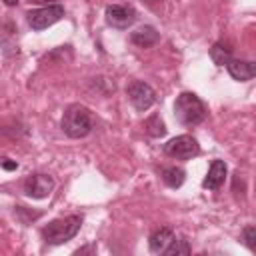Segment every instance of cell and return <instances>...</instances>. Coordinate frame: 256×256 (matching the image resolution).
I'll return each instance as SVG.
<instances>
[{
	"instance_id": "cell-13",
	"label": "cell",
	"mask_w": 256,
	"mask_h": 256,
	"mask_svg": "<svg viewBox=\"0 0 256 256\" xmlns=\"http://www.w3.org/2000/svg\"><path fill=\"white\" fill-rule=\"evenodd\" d=\"M162 180L170 188H178L184 182V170L182 168H176V166H168V168L162 170Z\"/></svg>"
},
{
	"instance_id": "cell-2",
	"label": "cell",
	"mask_w": 256,
	"mask_h": 256,
	"mask_svg": "<svg viewBox=\"0 0 256 256\" xmlns=\"http://www.w3.org/2000/svg\"><path fill=\"white\" fill-rule=\"evenodd\" d=\"M80 226H82V216H78V214L56 218L42 228V236L48 244H64L78 234Z\"/></svg>"
},
{
	"instance_id": "cell-3",
	"label": "cell",
	"mask_w": 256,
	"mask_h": 256,
	"mask_svg": "<svg viewBox=\"0 0 256 256\" xmlns=\"http://www.w3.org/2000/svg\"><path fill=\"white\" fill-rule=\"evenodd\" d=\"M62 130L66 136L70 138H84L90 130H92V116L90 110L86 106L80 104H72L64 110L62 116Z\"/></svg>"
},
{
	"instance_id": "cell-12",
	"label": "cell",
	"mask_w": 256,
	"mask_h": 256,
	"mask_svg": "<svg viewBox=\"0 0 256 256\" xmlns=\"http://www.w3.org/2000/svg\"><path fill=\"white\" fill-rule=\"evenodd\" d=\"M172 240H174V232L170 228H158V230H154L150 234L148 244H150V250L154 254H164V250L168 248V244Z\"/></svg>"
},
{
	"instance_id": "cell-8",
	"label": "cell",
	"mask_w": 256,
	"mask_h": 256,
	"mask_svg": "<svg viewBox=\"0 0 256 256\" xmlns=\"http://www.w3.org/2000/svg\"><path fill=\"white\" fill-rule=\"evenodd\" d=\"M136 18V12L132 6L128 4H110L106 6V22L112 26V28H128Z\"/></svg>"
},
{
	"instance_id": "cell-20",
	"label": "cell",
	"mask_w": 256,
	"mask_h": 256,
	"mask_svg": "<svg viewBox=\"0 0 256 256\" xmlns=\"http://www.w3.org/2000/svg\"><path fill=\"white\" fill-rule=\"evenodd\" d=\"M148 2H160V0H148Z\"/></svg>"
},
{
	"instance_id": "cell-6",
	"label": "cell",
	"mask_w": 256,
	"mask_h": 256,
	"mask_svg": "<svg viewBox=\"0 0 256 256\" xmlns=\"http://www.w3.org/2000/svg\"><path fill=\"white\" fill-rule=\"evenodd\" d=\"M126 94H128L132 106H134L136 110H140V112L148 110V108L156 102V92H154V88H152L150 84L142 82V80L130 82L128 88H126Z\"/></svg>"
},
{
	"instance_id": "cell-10",
	"label": "cell",
	"mask_w": 256,
	"mask_h": 256,
	"mask_svg": "<svg viewBox=\"0 0 256 256\" xmlns=\"http://www.w3.org/2000/svg\"><path fill=\"white\" fill-rule=\"evenodd\" d=\"M224 178H226V164L222 160H212V164L208 168V174H206L202 184L208 190H218L224 184Z\"/></svg>"
},
{
	"instance_id": "cell-4",
	"label": "cell",
	"mask_w": 256,
	"mask_h": 256,
	"mask_svg": "<svg viewBox=\"0 0 256 256\" xmlns=\"http://www.w3.org/2000/svg\"><path fill=\"white\" fill-rule=\"evenodd\" d=\"M164 152L170 158H176V160H190V158H194V156L200 154V146H198L196 138H192L188 134H182V136L172 138L164 146Z\"/></svg>"
},
{
	"instance_id": "cell-14",
	"label": "cell",
	"mask_w": 256,
	"mask_h": 256,
	"mask_svg": "<svg viewBox=\"0 0 256 256\" xmlns=\"http://www.w3.org/2000/svg\"><path fill=\"white\" fill-rule=\"evenodd\" d=\"M144 130H146L152 138H158V136H164L166 126H164V122H162V118H160L158 114H152V116L144 122Z\"/></svg>"
},
{
	"instance_id": "cell-19",
	"label": "cell",
	"mask_w": 256,
	"mask_h": 256,
	"mask_svg": "<svg viewBox=\"0 0 256 256\" xmlns=\"http://www.w3.org/2000/svg\"><path fill=\"white\" fill-rule=\"evenodd\" d=\"M2 2H4L6 6H16V4L20 2V0H2Z\"/></svg>"
},
{
	"instance_id": "cell-15",
	"label": "cell",
	"mask_w": 256,
	"mask_h": 256,
	"mask_svg": "<svg viewBox=\"0 0 256 256\" xmlns=\"http://www.w3.org/2000/svg\"><path fill=\"white\" fill-rule=\"evenodd\" d=\"M230 52H232V48H226L224 44H220V42H218V44H214V46H212V50H210V58H212L218 66H226V64H228V60L232 58V56H230Z\"/></svg>"
},
{
	"instance_id": "cell-16",
	"label": "cell",
	"mask_w": 256,
	"mask_h": 256,
	"mask_svg": "<svg viewBox=\"0 0 256 256\" xmlns=\"http://www.w3.org/2000/svg\"><path fill=\"white\" fill-rule=\"evenodd\" d=\"M164 254H166V256H180V254H190V246H188V242H186L184 238H176V236H174V240L168 244V248L164 250Z\"/></svg>"
},
{
	"instance_id": "cell-18",
	"label": "cell",
	"mask_w": 256,
	"mask_h": 256,
	"mask_svg": "<svg viewBox=\"0 0 256 256\" xmlns=\"http://www.w3.org/2000/svg\"><path fill=\"white\" fill-rule=\"evenodd\" d=\"M2 168H4V170H16V168H18V164H16V162H12L10 158H4V160H2Z\"/></svg>"
},
{
	"instance_id": "cell-7",
	"label": "cell",
	"mask_w": 256,
	"mask_h": 256,
	"mask_svg": "<svg viewBox=\"0 0 256 256\" xmlns=\"http://www.w3.org/2000/svg\"><path fill=\"white\" fill-rule=\"evenodd\" d=\"M52 188H54L52 176L42 174V172H34L24 180V192L30 198H46V196H50Z\"/></svg>"
},
{
	"instance_id": "cell-11",
	"label": "cell",
	"mask_w": 256,
	"mask_h": 256,
	"mask_svg": "<svg viewBox=\"0 0 256 256\" xmlns=\"http://www.w3.org/2000/svg\"><path fill=\"white\" fill-rule=\"evenodd\" d=\"M130 40H132V44H136L140 48H150L160 40V34L154 26H140L138 30H134L130 34Z\"/></svg>"
},
{
	"instance_id": "cell-17",
	"label": "cell",
	"mask_w": 256,
	"mask_h": 256,
	"mask_svg": "<svg viewBox=\"0 0 256 256\" xmlns=\"http://www.w3.org/2000/svg\"><path fill=\"white\" fill-rule=\"evenodd\" d=\"M242 240L252 252H256V226H246L242 230Z\"/></svg>"
},
{
	"instance_id": "cell-5",
	"label": "cell",
	"mask_w": 256,
	"mask_h": 256,
	"mask_svg": "<svg viewBox=\"0 0 256 256\" xmlns=\"http://www.w3.org/2000/svg\"><path fill=\"white\" fill-rule=\"evenodd\" d=\"M26 16H28V24L32 30H44V28L56 24L64 16V6L62 4H48L44 8L28 12Z\"/></svg>"
},
{
	"instance_id": "cell-1",
	"label": "cell",
	"mask_w": 256,
	"mask_h": 256,
	"mask_svg": "<svg viewBox=\"0 0 256 256\" xmlns=\"http://www.w3.org/2000/svg\"><path fill=\"white\" fill-rule=\"evenodd\" d=\"M174 116L184 126H196L206 118V106L194 92H182L176 96Z\"/></svg>"
},
{
	"instance_id": "cell-9",
	"label": "cell",
	"mask_w": 256,
	"mask_h": 256,
	"mask_svg": "<svg viewBox=\"0 0 256 256\" xmlns=\"http://www.w3.org/2000/svg\"><path fill=\"white\" fill-rule=\"evenodd\" d=\"M226 70H228V74H230L234 80L246 82V80H250V78H254V76H256V62L230 58V60H228V64H226Z\"/></svg>"
}]
</instances>
